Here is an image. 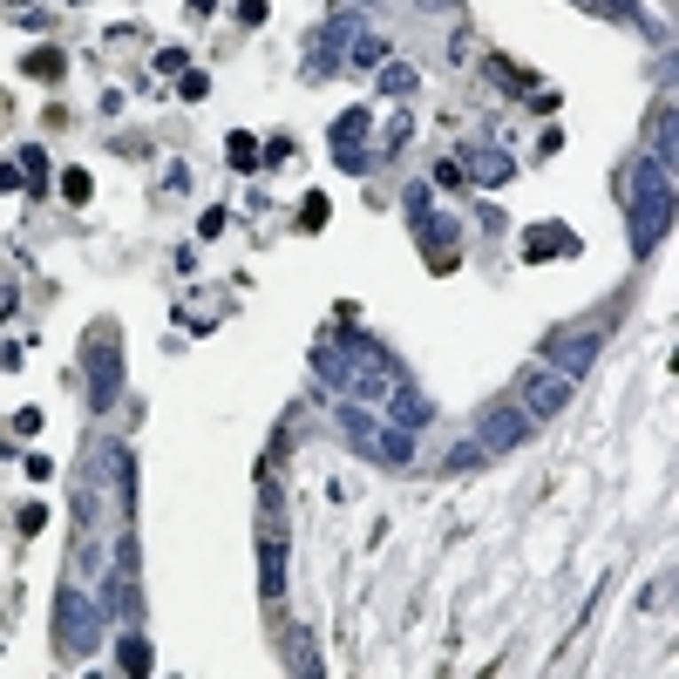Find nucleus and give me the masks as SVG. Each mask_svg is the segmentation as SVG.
<instances>
[{"label":"nucleus","mask_w":679,"mask_h":679,"mask_svg":"<svg viewBox=\"0 0 679 679\" xmlns=\"http://www.w3.org/2000/svg\"><path fill=\"white\" fill-rule=\"evenodd\" d=\"M286 584V530H279V496H272V524H265V598H279Z\"/></svg>","instance_id":"nucleus-4"},{"label":"nucleus","mask_w":679,"mask_h":679,"mask_svg":"<svg viewBox=\"0 0 679 679\" xmlns=\"http://www.w3.org/2000/svg\"><path fill=\"white\" fill-rule=\"evenodd\" d=\"M564 394H571V374H564V367L530 374V388H524V415H530V422H537V415H557Z\"/></svg>","instance_id":"nucleus-2"},{"label":"nucleus","mask_w":679,"mask_h":679,"mask_svg":"<svg viewBox=\"0 0 679 679\" xmlns=\"http://www.w3.org/2000/svg\"><path fill=\"white\" fill-rule=\"evenodd\" d=\"M571 245H578V238L557 232V225H543V232H530V238H524V252H530V258H543V252H571Z\"/></svg>","instance_id":"nucleus-6"},{"label":"nucleus","mask_w":679,"mask_h":679,"mask_svg":"<svg viewBox=\"0 0 679 679\" xmlns=\"http://www.w3.org/2000/svg\"><path fill=\"white\" fill-rule=\"evenodd\" d=\"M327 217H333V211H327V197L312 191V197H306V217H299V225H312V232H320V225H327Z\"/></svg>","instance_id":"nucleus-12"},{"label":"nucleus","mask_w":679,"mask_h":679,"mask_svg":"<svg viewBox=\"0 0 679 679\" xmlns=\"http://www.w3.org/2000/svg\"><path fill=\"white\" fill-rule=\"evenodd\" d=\"M55 612H61V645H68V652H89V632H96V604L82 598V591H61Z\"/></svg>","instance_id":"nucleus-1"},{"label":"nucleus","mask_w":679,"mask_h":679,"mask_svg":"<svg viewBox=\"0 0 679 679\" xmlns=\"http://www.w3.org/2000/svg\"><path fill=\"white\" fill-rule=\"evenodd\" d=\"M225 150H232V163H238V170H258V143H252V136H232Z\"/></svg>","instance_id":"nucleus-8"},{"label":"nucleus","mask_w":679,"mask_h":679,"mask_svg":"<svg viewBox=\"0 0 679 679\" xmlns=\"http://www.w3.org/2000/svg\"><path fill=\"white\" fill-rule=\"evenodd\" d=\"M122 673H150V645L143 639H122Z\"/></svg>","instance_id":"nucleus-9"},{"label":"nucleus","mask_w":679,"mask_h":679,"mask_svg":"<svg viewBox=\"0 0 679 679\" xmlns=\"http://www.w3.org/2000/svg\"><path fill=\"white\" fill-rule=\"evenodd\" d=\"M476 177H483V184H503V177H509V156L503 150H483V156H476Z\"/></svg>","instance_id":"nucleus-7"},{"label":"nucleus","mask_w":679,"mask_h":679,"mask_svg":"<svg viewBox=\"0 0 679 679\" xmlns=\"http://www.w3.org/2000/svg\"><path fill=\"white\" fill-rule=\"evenodd\" d=\"M524 428H530L524 407H496V415H483V448H517Z\"/></svg>","instance_id":"nucleus-3"},{"label":"nucleus","mask_w":679,"mask_h":679,"mask_svg":"<svg viewBox=\"0 0 679 679\" xmlns=\"http://www.w3.org/2000/svg\"><path fill=\"white\" fill-rule=\"evenodd\" d=\"M381 82H388L394 96H401V89H415V68H401V61H394V68H388V75H381Z\"/></svg>","instance_id":"nucleus-13"},{"label":"nucleus","mask_w":679,"mask_h":679,"mask_svg":"<svg viewBox=\"0 0 679 679\" xmlns=\"http://www.w3.org/2000/svg\"><path fill=\"white\" fill-rule=\"evenodd\" d=\"M177 89H184V96H191V102H204V96H211V82H204V75H191V68L177 75Z\"/></svg>","instance_id":"nucleus-11"},{"label":"nucleus","mask_w":679,"mask_h":679,"mask_svg":"<svg viewBox=\"0 0 679 679\" xmlns=\"http://www.w3.org/2000/svg\"><path fill=\"white\" fill-rule=\"evenodd\" d=\"M598 340H604V327H578L571 340H557L550 353H557V367H564V374H584V360L598 353Z\"/></svg>","instance_id":"nucleus-5"},{"label":"nucleus","mask_w":679,"mask_h":679,"mask_svg":"<svg viewBox=\"0 0 679 679\" xmlns=\"http://www.w3.org/2000/svg\"><path fill=\"white\" fill-rule=\"evenodd\" d=\"M61 197H68V204H82V197H89V170H68V177H61Z\"/></svg>","instance_id":"nucleus-10"}]
</instances>
